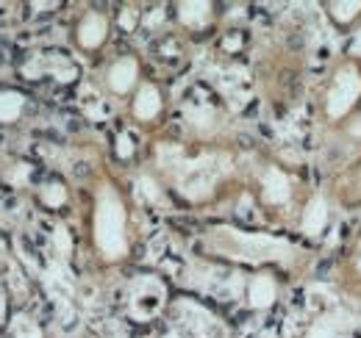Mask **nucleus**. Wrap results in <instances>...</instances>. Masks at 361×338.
I'll return each mask as SVG.
<instances>
[{
  "label": "nucleus",
  "mask_w": 361,
  "mask_h": 338,
  "mask_svg": "<svg viewBox=\"0 0 361 338\" xmlns=\"http://www.w3.org/2000/svg\"><path fill=\"white\" fill-rule=\"evenodd\" d=\"M206 247L209 253L239 261V263H253V266H278V269H298L309 261L306 247L286 236H272V233H256V230H242L231 225H214L206 230Z\"/></svg>",
  "instance_id": "f257e3e1"
},
{
  "label": "nucleus",
  "mask_w": 361,
  "mask_h": 338,
  "mask_svg": "<svg viewBox=\"0 0 361 338\" xmlns=\"http://www.w3.org/2000/svg\"><path fill=\"white\" fill-rule=\"evenodd\" d=\"M156 164L170 175L176 192L189 203H206L214 197L233 172V158L223 150L186 156L178 144H161L156 150Z\"/></svg>",
  "instance_id": "f03ea898"
},
{
  "label": "nucleus",
  "mask_w": 361,
  "mask_h": 338,
  "mask_svg": "<svg viewBox=\"0 0 361 338\" xmlns=\"http://www.w3.org/2000/svg\"><path fill=\"white\" fill-rule=\"evenodd\" d=\"M92 242L106 263H117L131 253L128 206L114 183H100L92 208Z\"/></svg>",
  "instance_id": "7ed1b4c3"
},
{
  "label": "nucleus",
  "mask_w": 361,
  "mask_h": 338,
  "mask_svg": "<svg viewBox=\"0 0 361 338\" xmlns=\"http://www.w3.org/2000/svg\"><path fill=\"white\" fill-rule=\"evenodd\" d=\"M361 108V58L345 53L319 89V117L328 127L345 125Z\"/></svg>",
  "instance_id": "20e7f679"
},
{
  "label": "nucleus",
  "mask_w": 361,
  "mask_h": 338,
  "mask_svg": "<svg viewBox=\"0 0 361 338\" xmlns=\"http://www.w3.org/2000/svg\"><path fill=\"white\" fill-rule=\"evenodd\" d=\"M339 289L345 296L361 302V227L353 233L350 244L345 247V253L339 258V272H336Z\"/></svg>",
  "instance_id": "39448f33"
},
{
  "label": "nucleus",
  "mask_w": 361,
  "mask_h": 338,
  "mask_svg": "<svg viewBox=\"0 0 361 338\" xmlns=\"http://www.w3.org/2000/svg\"><path fill=\"white\" fill-rule=\"evenodd\" d=\"M259 186H262V200H264L267 206H275V208L289 206L292 192H295V183H292L289 172H286V169H281V167H275V164L264 167Z\"/></svg>",
  "instance_id": "423d86ee"
},
{
  "label": "nucleus",
  "mask_w": 361,
  "mask_h": 338,
  "mask_svg": "<svg viewBox=\"0 0 361 338\" xmlns=\"http://www.w3.org/2000/svg\"><path fill=\"white\" fill-rule=\"evenodd\" d=\"M328 222H331V206H328V197H325L322 192H314V194L303 203L298 230H300L306 239H319V236L325 233Z\"/></svg>",
  "instance_id": "0eeeda50"
},
{
  "label": "nucleus",
  "mask_w": 361,
  "mask_h": 338,
  "mask_svg": "<svg viewBox=\"0 0 361 338\" xmlns=\"http://www.w3.org/2000/svg\"><path fill=\"white\" fill-rule=\"evenodd\" d=\"M109 39V17L103 11H87L75 25V42L84 50H97Z\"/></svg>",
  "instance_id": "6e6552de"
},
{
  "label": "nucleus",
  "mask_w": 361,
  "mask_h": 338,
  "mask_svg": "<svg viewBox=\"0 0 361 338\" xmlns=\"http://www.w3.org/2000/svg\"><path fill=\"white\" fill-rule=\"evenodd\" d=\"M136 84H139V61L134 56H120L117 61H111V67L106 70V86L111 94L123 97L134 92Z\"/></svg>",
  "instance_id": "1a4fd4ad"
},
{
  "label": "nucleus",
  "mask_w": 361,
  "mask_h": 338,
  "mask_svg": "<svg viewBox=\"0 0 361 338\" xmlns=\"http://www.w3.org/2000/svg\"><path fill=\"white\" fill-rule=\"evenodd\" d=\"M331 197L342 208H359L361 206V158H356L350 167L339 175V180L331 189Z\"/></svg>",
  "instance_id": "9d476101"
},
{
  "label": "nucleus",
  "mask_w": 361,
  "mask_h": 338,
  "mask_svg": "<svg viewBox=\"0 0 361 338\" xmlns=\"http://www.w3.org/2000/svg\"><path fill=\"white\" fill-rule=\"evenodd\" d=\"M164 108V97L159 92V86L145 81V84L136 86V94H134V103H131V111L139 123H153Z\"/></svg>",
  "instance_id": "9b49d317"
},
{
  "label": "nucleus",
  "mask_w": 361,
  "mask_h": 338,
  "mask_svg": "<svg viewBox=\"0 0 361 338\" xmlns=\"http://www.w3.org/2000/svg\"><path fill=\"white\" fill-rule=\"evenodd\" d=\"M322 11L339 31H353L361 23V0H325Z\"/></svg>",
  "instance_id": "f8f14e48"
},
{
  "label": "nucleus",
  "mask_w": 361,
  "mask_h": 338,
  "mask_svg": "<svg viewBox=\"0 0 361 338\" xmlns=\"http://www.w3.org/2000/svg\"><path fill=\"white\" fill-rule=\"evenodd\" d=\"M176 14H178V23L192 28V31H200L212 23L214 17V3L209 0H186V3H176Z\"/></svg>",
  "instance_id": "ddd939ff"
},
{
  "label": "nucleus",
  "mask_w": 361,
  "mask_h": 338,
  "mask_svg": "<svg viewBox=\"0 0 361 338\" xmlns=\"http://www.w3.org/2000/svg\"><path fill=\"white\" fill-rule=\"evenodd\" d=\"M345 327H348V316L342 311H325L309 325L303 338H342Z\"/></svg>",
  "instance_id": "4468645a"
},
{
  "label": "nucleus",
  "mask_w": 361,
  "mask_h": 338,
  "mask_svg": "<svg viewBox=\"0 0 361 338\" xmlns=\"http://www.w3.org/2000/svg\"><path fill=\"white\" fill-rule=\"evenodd\" d=\"M275 292L278 289H275V280L270 275H256L250 280V286H247V299H250L253 308H267L275 299Z\"/></svg>",
  "instance_id": "2eb2a0df"
},
{
  "label": "nucleus",
  "mask_w": 361,
  "mask_h": 338,
  "mask_svg": "<svg viewBox=\"0 0 361 338\" xmlns=\"http://www.w3.org/2000/svg\"><path fill=\"white\" fill-rule=\"evenodd\" d=\"M25 111V97L20 92H0V125L17 123Z\"/></svg>",
  "instance_id": "dca6fc26"
},
{
  "label": "nucleus",
  "mask_w": 361,
  "mask_h": 338,
  "mask_svg": "<svg viewBox=\"0 0 361 338\" xmlns=\"http://www.w3.org/2000/svg\"><path fill=\"white\" fill-rule=\"evenodd\" d=\"M42 200H45L47 206L59 208V206H64L67 192H64V186H61V183H45V186H42Z\"/></svg>",
  "instance_id": "f3484780"
},
{
  "label": "nucleus",
  "mask_w": 361,
  "mask_h": 338,
  "mask_svg": "<svg viewBox=\"0 0 361 338\" xmlns=\"http://www.w3.org/2000/svg\"><path fill=\"white\" fill-rule=\"evenodd\" d=\"M11 330H14L11 338H42L39 330H37V325H34L31 319H25V316H17L14 325H11Z\"/></svg>",
  "instance_id": "a211bd4d"
},
{
  "label": "nucleus",
  "mask_w": 361,
  "mask_h": 338,
  "mask_svg": "<svg viewBox=\"0 0 361 338\" xmlns=\"http://www.w3.org/2000/svg\"><path fill=\"white\" fill-rule=\"evenodd\" d=\"M117 153H120V158H131L134 156V144H131V136L128 133H120L117 136Z\"/></svg>",
  "instance_id": "6ab92c4d"
}]
</instances>
